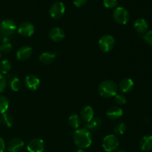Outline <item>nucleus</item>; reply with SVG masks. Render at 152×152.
<instances>
[{
	"instance_id": "f257e3e1",
	"label": "nucleus",
	"mask_w": 152,
	"mask_h": 152,
	"mask_svg": "<svg viewBox=\"0 0 152 152\" xmlns=\"http://www.w3.org/2000/svg\"><path fill=\"white\" fill-rule=\"evenodd\" d=\"M73 139L75 145L80 149L89 148L92 143L91 134L86 128L77 129L73 135Z\"/></svg>"
},
{
	"instance_id": "f03ea898",
	"label": "nucleus",
	"mask_w": 152,
	"mask_h": 152,
	"mask_svg": "<svg viewBox=\"0 0 152 152\" xmlns=\"http://www.w3.org/2000/svg\"><path fill=\"white\" fill-rule=\"evenodd\" d=\"M98 92L102 97L108 99L117 94L118 92V86L115 82L112 80H104L99 85Z\"/></svg>"
},
{
	"instance_id": "7ed1b4c3",
	"label": "nucleus",
	"mask_w": 152,
	"mask_h": 152,
	"mask_svg": "<svg viewBox=\"0 0 152 152\" xmlns=\"http://www.w3.org/2000/svg\"><path fill=\"white\" fill-rule=\"evenodd\" d=\"M120 141L115 134H108L102 140V148L106 152H113L118 148Z\"/></svg>"
},
{
	"instance_id": "20e7f679",
	"label": "nucleus",
	"mask_w": 152,
	"mask_h": 152,
	"mask_svg": "<svg viewBox=\"0 0 152 152\" xmlns=\"http://www.w3.org/2000/svg\"><path fill=\"white\" fill-rule=\"evenodd\" d=\"M98 45H99V49L102 52L108 53L114 48L115 45V39L113 36L110 34H105L99 39Z\"/></svg>"
},
{
	"instance_id": "39448f33",
	"label": "nucleus",
	"mask_w": 152,
	"mask_h": 152,
	"mask_svg": "<svg viewBox=\"0 0 152 152\" xmlns=\"http://www.w3.org/2000/svg\"><path fill=\"white\" fill-rule=\"evenodd\" d=\"M129 13L125 7H117L113 12V18L117 23L126 25L129 20Z\"/></svg>"
},
{
	"instance_id": "423d86ee",
	"label": "nucleus",
	"mask_w": 152,
	"mask_h": 152,
	"mask_svg": "<svg viewBox=\"0 0 152 152\" xmlns=\"http://www.w3.org/2000/svg\"><path fill=\"white\" fill-rule=\"evenodd\" d=\"M16 29H17V27H16V23L12 19H4L0 23V31L1 34L6 37L14 34Z\"/></svg>"
},
{
	"instance_id": "0eeeda50",
	"label": "nucleus",
	"mask_w": 152,
	"mask_h": 152,
	"mask_svg": "<svg viewBox=\"0 0 152 152\" xmlns=\"http://www.w3.org/2000/svg\"><path fill=\"white\" fill-rule=\"evenodd\" d=\"M65 12V6L62 1H56L50 6L49 14L50 17L54 19H60Z\"/></svg>"
},
{
	"instance_id": "6e6552de",
	"label": "nucleus",
	"mask_w": 152,
	"mask_h": 152,
	"mask_svg": "<svg viewBox=\"0 0 152 152\" xmlns=\"http://www.w3.org/2000/svg\"><path fill=\"white\" fill-rule=\"evenodd\" d=\"M44 141L42 139L35 138L32 139L28 142L27 145V150L28 152H43L45 150Z\"/></svg>"
},
{
	"instance_id": "1a4fd4ad",
	"label": "nucleus",
	"mask_w": 152,
	"mask_h": 152,
	"mask_svg": "<svg viewBox=\"0 0 152 152\" xmlns=\"http://www.w3.org/2000/svg\"><path fill=\"white\" fill-rule=\"evenodd\" d=\"M34 31H35V28H34V25L28 22H22L17 28L18 33L25 37H31L34 33Z\"/></svg>"
},
{
	"instance_id": "9d476101",
	"label": "nucleus",
	"mask_w": 152,
	"mask_h": 152,
	"mask_svg": "<svg viewBox=\"0 0 152 152\" xmlns=\"http://www.w3.org/2000/svg\"><path fill=\"white\" fill-rule=\"evenodd\" d=\"M25 85L28 89L31 91H36L39 88L40 80L37 76L30 74L25 79Z\"/></svg>"
},
{
	"instance_id": "9b49d317",
	"label": "nucleus",
	"mask_w": 152,
	"mask_h": 152,
	"mask_svg": "<svg viewBox=\"0 0 152 152\" xmlns=\"http://www.w3.org/2000/svg\"><path fill=\"white\" fill-rule=\"evenodd\" d=\"M33 53L32 48L30 46H22L16 51V57L20 61H25L29 59Z\"/></svg>"
},
{
	"instance_id": "f8f14e48",
	"label": "nucleus",
	"mask_w": 152,
	"mask_h": 152,
	"mask_svg": "<svg viewBox=\"0 0 152 152\" xmlns=\"http://www.w3.org/2000/svg\"><path fill=\"white\" fill-rule=\"evenodd\" d=\"M24 147V142L19 138H13L7 143L9 152H19Z\"/></svg>"
},
{
	"instance_id": "ddd939ff",
	"label": "nucleus",
	"mask_w": 152,
	"mask_h": 152,
	"mask_svg": "<svg viewBox=\"0 0 152 152\" xmlns=\"http://www.w3.org/2000/svg\"><path fill=\"white\" fill-rule=\"evenodd\" d=\"M49 37L53 42H60L65 37V32L61 28L55 27L49 31Z\"/></svg>"
},
{
	"instance_id": "4468645a",
	"label": "nucleus",
	"mask_w": 152,
	"mask_h": 152,
	"mask_svg": "<svg viewBox=\"0 0 152 152\" xmlns=\"http://www.w3.org/2000/svg\"><path fill=\"white\" fill-rule=\"evenodd\" d=\"M80 115H81L82 120L86 123H88L90 120L94 117V111L93 108L90 105H85L81 110L80 112Z\"/></svg>"
},
{
	"instance_id": "2eb2a0df",
	"label": "nucleus",
	"mask_w": 152,
	"mask_h": 152,
	"mask_svg": "<svg viewBox=\"0 0 152 152\" xmlns=\"http://www.w3.org/2000/svg\"><path fill=\"white\" fill-rule=\"evenodd\" d=\"M123 111L121 108L119 106H111L108 109L106 112V116L112 120H117L123 116Z\"/></svg>"
},
{
	"instance_id": "dca6fc26",
	"label": "nucleus",
	"mask_w": 152,
	"mask_h": 152,
	"mask_svg": "<svg viewBox=\"0 0 152 152\" xmlns=\"http://www.w3.org/2000/svg\"><path fill=\"white\" fill-rule=\"evenodd\" d=\"M134 28L135 31L140 34H145V33L148 32V25L146 21L142 18H140L135 21L134 24Z\"/></svg>"
},
{
	"instance_id": "f3484780",
	"label": "nucleus",
	"mask_w": 152,
	"mask_h": 152,
	"mask_svg": "<svg viewBox=\"0 0 152 152\" xmlns=\"http://www.w3.org/2000/svg\"><path fill=\"white\" fill-rule=\"evenodd\" d=\"M134 82L132 79L125 78L120 81L119 84V88L123 93H129L133 89Z\"/></svg>"
},
{
	"instance_id": "a211bd4d",
	"label": "nucleus",
	"mask_w": 152,
	"mask_h": 152,
	"mask_svg": "<svg viewBox=\"0 0 152 152\" xmlns=\"http://www.w3.org/2000/svg\"><path fill=\"white\" fill-rule=\"evenodd\" d=\"M140 148L143 151H148L152 150V136L147 135L142 137L140 141Z\"/></svg>"
},
{
	"instance_id": "6ab92c4d",
	"label": "nucleus",
	"mask_w": 152,
	"mask_h": 152,
	"mask_svg": "<svg viewBox=\"0 0 152 152\" xmlns=\"http://www.w3.org/2000/svg\"><path fill=\"white\" fill-rule=\"evenodd\" d=\"M55 59H56V54L53 53H50V52H43L39 56V59L40 62L45 65L51 64L55 60Z\"/></svg>"
},
{
	"instance_id": "aec40b11",
	"label": "nucleus",
	"mask_w": 152,
	"mask_h": 152,
	"mask_svg": "<svg viewBox=\"0 0 152 152\" xmlns=\"http://www.w3.org/2000/svg\"><path fill=\"white\" fill-rule=\"evenodd\" d=\"M102 121L99 117H94L91 120L87 123L86 127V129L90 130H96L102 126Z\"/></svg>"
},
{
	"instance_id": "412c9836",
	"label": "nucleus",
	"mask_w": 152,
	"mask_h": 152,
	"mask_svg": "<svg viewBox=\"0 0 152 152\" xmlns=\"http://www.w3.org/2000/svg\"><path fill=\"white\" fill-rule=\"evenodd\" d=\"M68 124L73 129H78L81 124V118L77 114H72L68 118Z\"/></svg>"
},
{
	"instance_id": "4be33fe9",
	"label": "nucleus",
	"mask_w": 152,
	"mask_h": 152,
	"mask_svg": "<svg viewBox=\"0 0 152 152\" xmlns=\"http://www.w3.org/2000/svg\"><path fill=\"white\" fill-rule=\"evenodd\" d=\"M8 85L10 89L13 91H18L20 90L21 87H22V83H21L20 80L17 77H12L9 80Z\"/></svg>"
},
{
	"instance_id": "5701e85b",
	"label": "nucleus",
	"mask_w": 152,
	"mask_h": 152,
	"mask_svg": "<svg viewBox=\"0 0 152 152\" xmlns=\"http://www.w3.org/2000/svg\"><path fill=\"white\" fill-rule=\"evenodd\" d=\"M11 70V63L9 60L3 59L0 62V74H7Z\"/></svg>"
},
{
	"instance_id": "b1692460",
	"label": "nucleus",
	"mask_w": 152,
	"mask_h": 152,
	"mask_svg": "<svg viewBox=\"0 0 152 152\" xmlns=\"http://www.w3.org/2000/svg\"><path fill=\"white\" fill-rule=\"evenodd\" d=\"M1 122H2L3 124L7 128H10L13 125V117L12 115H10L8 113L5 112L3 114H1Z\"/></svg>"
},
{
	"instance_id": "393cba45",
	"label": "nucleus",
	"mask_w": 152,
	"mask_h": 152,
	"mask_svg": "<svg viewBox=\"0 0 152 152\" xmlns=\"http://www.w3.org/2000/svg\"><path fill=\"white\" fill-rule=\"evenodd\" d=\"M9 107L8 99L4 95H0V114L7 112Z\"/></svg>"
},
{
	"instance_id": "a878e982",
	"label": "nucleus",
	"mask_w": 152,
	"mask_h": 152,
	"mask_svg": "<svg viewBox=\"0 0 152 152\" xmlns=\"http://www.w3.org/2000/svg\"><path fill=\"white\" fill-rule=\"evenodd\" d=\"M126 125L124 123H119L118 124H117L114 127V133L115 135H122L126 132Z\"/></svg>"
},
{
	"instance_id": "bb28decb",
	"label": "nucleus",
	"mask_w": 152,
	"mask_h": 152,
	"mask_svg": "<svg viewBox=\"0 0 152 152\" xmlns=\"http://www.w3.org/2000/svg\"><path fill=\"white\" fill-rule=\"evenodd\" d=\"M114 100H115V102L119 105H125L126 103V96L123 94H117L114 96Z\"/></svg>"
},
{
	"instance_id": "cd10ccee",
	"label": "nucleus",
	"mask_w": 152,
	"mask_h": 152,
	"mask_svg": "<svg viewBox=\"0 0 152 152\" xmlns=\"http://www.w3.org/2000/svg\"><path fill=\"white\" fill-rule=\"evenodd\" d=\"M117 4H118L117 0H103V5L106 8H114L117 7Z\"/></svg>"
},
{
	"instance_id": "c85d7f7f",
	"label": "nucleus",
	"mask_w": 152,
	"mask_h": 152,
	"mask_svg": "<svg viewBox=\"0 0 152 152\" xmlns=\"http://www.w3.org/2000/svg\"><path fill=\"white\" fill-rule=\"evenodd\" d=\"M12 50V45L10 42L2 43L0 45V52L4 53H8L9 52L11 51Z\"/></svg>"
},
{
	"instance_id": "c756f323",
	"label": "nucleus",
	"mask_w": 152,
	"mask_h": 152,
	"mask_svg": "<svg viewBox=\"0 0 152 152\" xmlns=\"http://www.w3.org/2000/svg\"><path fill=\"white\" fill-rule=\"evenodd\" d=\"M7 79L3 74H0V93L4 91L6 87H7Z\"/></svg>"
},
{
	"instance_id": "7c9ffc66",
	"label": "nucleus",
	"mask_w": 152,
	"mask_h": 152,
	"mask_svg": "<svg viewBox=\"0 0 152 152\" xmlns=\"http://www.w3.org/2000/svg\"><path fill=\"white\" fill-rule=\"evenodd\" d=\"M144 41L148 45L152 46V31H148L145 33L143 36Z\"/></svg>"
},
{
	"instance_id": "2f4dec72",
	"label": "nucleus",
	"mask_w": 152,
	"mask_h": 152,
	"mask_svg": "<svg viewBox=\"0 0 152 152\" xmlns=\"http://www.w3.org/2000/svg\"><path fill=\"white\" fill-rule=\"evenodd\" d=\"M88 2V0H73L74 6L77 7H82L86 5Z\"/></svg>"
},
{
	"instance_id": "473e14b6",
	"label": "nucleus",
	"mask_w": 152,
	"mask_h": 152,
	"mask_svg": "<svg viewBox=\"0 0 152 152\" xmlns=\"http://www.w3.org/2000/svg\"><path fill=\"white\" fill-rule=\"evenodd\" d=\"M4 149H5V143L4 140L0 137V152H4Z\"/></svg>"
},
{
	"instance_id": "72a5a7b5",
	"label": "nucleus",
	"mask_w": 152,
	"mask_h": 152,
	"mask_svg": "<svg viewBox=\"0 0 152 152\" xmlns=\"http://www.w3.org/2000/svg\"><path fill=\"white\" fill-rule=\"evenodd\" d=\"M74 152H86V151H84V149H80H80L77 150V151H74Z\"/></svg>"
},
{
	"instance_id": "f704fd0d",
	"label": "nucleus",
	"mask_w": 152,
	"mask_h": 152,
	"mask_svg": "<svg viewBox=\"0 0 152 152\" xmlns=\"http://www.w3.org/2000/svg\"><path fill=\"white\" fill-rule=\"evenodd\" d=\"M115 152H126V151H124V150H117V151H116Z\"/></svg>"
},
{
	"instance_id": "c9c22d12",
	"label": "nucleus",
	"mask_w": 152,
	"mask_h": 152,
	"mask_svg": "<svg viewBox=\"0 0 152 152\" xmlns=\"http://www.w3.org/2000/svg\"><path fill=\"white\" fill-rule=\"evenodd\" d=\"M1 53L0 52V59H1Z\"/></svg>"
},
{
	"instance_id": "e433bc0d",
	"label": "nucleus",
	"mask_w": 152,
	"mask_h": 152,
	"mask_svg": "<svg viewBox=\"0 0 152 152\" xmlns=\"http://www.w3.org/2000/svg\"><path fill=\"white\" fill-rule=\"evenodd\" d=\"M0 123H1V119H0Z\"/></svg>"
},
{
	"instance_id": "4c0bfd02",
	"label": "nucleus",
	"mask_w": 152,
	"mask_h": 152,
	"mask_svg": "<svg viewBox=\"0 0 152 152\" xmlns=\"http://www.w3.org/2000/svg\"></svg>"
}]
</instances>
